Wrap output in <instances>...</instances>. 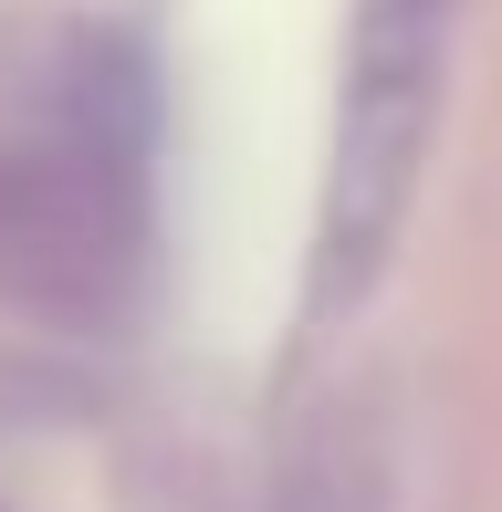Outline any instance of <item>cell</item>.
Listing matches in <instances>:
<instances>
[{
	"label": "cell",
	"mask_w": 502,
	"mask_h": 512,
	"mask_svg": "<svg viewBox=\"0 0 502 512\" xmlns=\"http://www.w3.org/2000/svg\"><path fill=\"white\" fill-rule=\"evenodd\" d=\"M429 11L419 0H367L356 21V63H346V115H335V178H325V283H367L387 230L408 209L429 147Z\"/></svg>",
	"instance_id": "6da1fadb"
}]
</instances>
